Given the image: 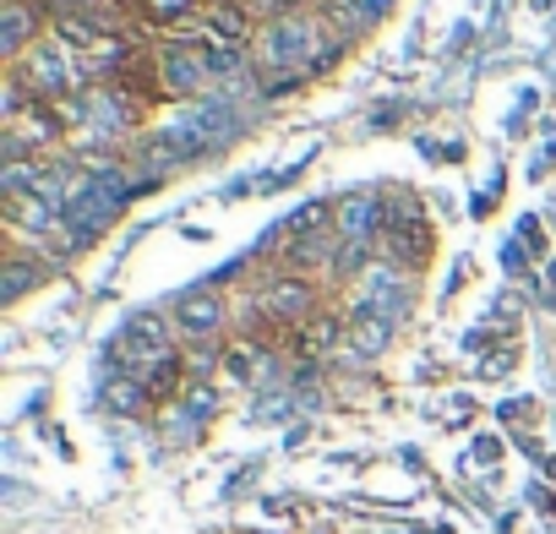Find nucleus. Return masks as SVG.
Segmentation results:
<instances>
[{"mask_svg":"<svg viewBox=\"0 0 556 534\" xmlns=\"http://www.w3.org/2000/svg\"><path fill=\"white\" fill-rule=\"evenodd\" d=\"M256 7H273L278 12V7H295V0H256Z\"/></svg>","mask_w":556,"mask_h":534,"instance_id":"20","label":"nucleus"},{"mask_svg":"<svg viewBox=\"0 0 556 534\" xmlns=\"http://www.w3.org/2000/svg\"><path fill=\"white\" fill-rule=\"evenodd\" d=\"M229 131H235V110H229V104H191V110L169 126V137H175L180 153H207V148H218Z\"/></svg>","mask_w":556,"mask_h":534,"instance_id":"2","label":"nucleus"},{"mask_svg":"<svg viewBox=\"0 0 556 534\" xmlns=\"http://www.w3.org/2000/svg\"><path fill=\"white\" fill-rule=\"evenodd\" d=\"M28 28H34V23H28V12H23V7H12V12H7V39H0V44H7V55H17V44L28 39Z\"/></svg>","mask_w":556,"mask_h":534,"instance_id":"14","label":"nucleus"},{"mask_svg":"<svg viewBox=\"0 0 556 534\" xmlns=\"http://www.w3.org/2000/svg\"><path fill=\"white\" fill-rule=\"evenodd\" d=\"M126 196H131L126 175H88V180H77L72 196H66V224H72L77 234H99V229L126 207Z\"/></svg>","mask_w":556,"mask_h":534,"instance_id":"1","label":"nucleus"},{"mask_svg":"<svg viewBox=\"0 0 556 534\" xmlns=\"http://www.w3.org/2000/svg\"><path fill=\"white\" fill-rule=\"evenodd\" d=\"M251 366H256V355H251L245 344H235V349H229V377H240V382H245V377H251Z\"/></svg>","mask_w":556,"mask_h":534,"instance_id":"18","label":"nucleus"},{"mask_svg":"<svg viewBox=\"0 0 556 534\" xmlns=\"http://www.w3.org/2000/svg\"><path fill=\"white\" fill-rule=\"evenodd\" d=\"M333 339H339V322H312V333H301V349L317 355V349H328Z\"/></svg>","mask_w":556,"mask_h":534,"instance_id":"16","label":"nucleus"},{"mask_svg":"<svg viewBox=\"0 0 556 534\" xmlns=\"http://www.w3.org/2000/svg\"><path fill=\"white\" fill-rule=\"evenodd\" d=\"M164 82H169V88H180V93H191V88L202 82V66H197L191 55L169 50V55H164Z\"/></svg>","mask_w":556,"mask_h":534,"instance_id":"9","label":"nucleus"},{"mask_svg":"<svg viewBox=\"0 0 556 534\" xmlns=\"http://www.w3.org/2000/svg\"><path fill=\"white\" fill-rule=\"evenodd\" d=\"M142 398H148V387H142V382H126V377H115V382L104 387V404H110L115 415H131V409H142Z\"/></svg>","mask_w":556,"mask_h":534,"instance_id":"11","label":"nucleus"},{"mask_svg":"<svg viewBox=\"0 0 556 534\" xmlns=\"http://www.w3.org/2000/svg\"><path fill=\"white\" fill-rule=\"evenodd\" d=\"M312 39H317V28H312L306 17H278V23L262 34V55H267L273 66H301V61L312 55Z\"/></svg>","mask_w":556,"mask_h":534,"instance_id":"3","label":"nucleus"},{"mask_svg":"<svg viewBox=\"0 0 556 534\" xmlns=\"http://www.w3.org/2000/svg\"><path fill=\"white\" fill-rule=\"evenodd\" d=\"M148 12H153V17H186L191 0H148Z\"/></svg>","mask_w":556,"mask_h":534,"instance_id":"19","label":"nucleus"},{"mask_svg":"<svg viewBox=\"0 0 556 534\" xmlns=\"http://www.w3.org/2000/svg\"><path fill=\"white\" fill-rule=\"evenodd\" d=\"M328 213H333L328 202H312V207H301V213L290 218V229H295V234H317V229L328 224Z\"/></svg>","mask_w":556,"mask_h":534,"instance_id":"13","label":"nucleus"},{"mask_svg":"<svg viewBox=\"0 0 556 534\" xmlns=\"http://www.w3.org/2000/svg\"><path fill=\"white\" fill-rule=\"evenodd\" d=\"M34 279H39V267H34V262H12V267H7V295H23Z\"/></svg>","mask_w":556,"mask_h":534,"instance_id":"17","label":"nucleus"},{"mask_svg":"<svg viewBox=\"0 0 556 534\" xmlns=\"http://www.w3.org/2000/svg\"><path fill=\"white\" fill-rule=\"evenodd\" d=\"M121 349H126V360H131V366H159V360H169V328H164L153 312H142V317H131V322H126Z\"/></svg>","mask_w":556,"mask_h":534,"instance_id":"4","label":"nucleus"},{"mask_svg":"<svg viewBox=\"0 0 556 534\" xmlns=\"http://www.w3.org/2000/svg\"><path fill=\"white\" fill-rule=\"evenodd\" d=\"M175 322L186 328V333H213L218 322H224V306H218V295H180V306H175Z\"/></svg>","mask_w":556,"mask_h":534,"instance_id":"5","label":"nucleus"},{"mask_svg":"<svg viewBox=\"0 0 556 534\" xmlns=\"http://www.w3.org/2000/svg\"><path fill=\"white\" fill-rule=\"evenodd\" d=\"M202 28H207L213 39H224V44H240V39L251 34V28H245V12H240V7H207Z\"/></svg>","mask_w":556,"mask_h":534,"instance_id":"7","label":"nucleus"},{"mask_svg":"<svg viewBox=\"0 0 556 534\" xmlns=\"http://www.w3.org/2000/svg\"><path fill=\"white\" fill-rule=\"evenodd\" d=\"M142 387H148V398H169V393L180 387V360H175V355H169V360H159V366L148 371V382H142Z\"/></svg>","mask_w":556,"mask_h":534,"instance_id":"12","label":"nucleus"},{"mask_svg":"<svg viewBox=\"0 0 556 534\" xmlns=\"http://www.w3.org/2000/svg\"><path fill=\"white\" fill-rule=\"evenodd\" d=\"M306 306H312V290L301 279H285V284H273L267 290V312L278 322H306Z\"/></svg>","mask_w":556,"mask_h":534,"instance_id":"6","label":"nucleus"},{"mask_svg":"<svg viewBox=\"0 0 556 534\" xmlns=\"http://www.w3.org/2000/svg\"><path fill=\"white\" fill-rule=\"evenodd\" d=\"M371 218H377V207H371V202H350V207H344V229H355L361 240L371 234Z\"/></svg>","mask_w":556,"mask_h":534,"instance_id":"15","label":"nucleus"},{"mask_svg":"<svg viewBox=\"0 0 556 534\" xmlns=\"http://www.w3.org/2000/svg\"><path fill=\"white\" fill-rule=\"evenodd\" d=\"M45 93H61L66 82H72V72H66V61L61 55H34V72H28Z\"/></svg>","mask_w":556,"mask_h":534,"instance_id":"10","label":"nucleus"},{"mask_svg":"<svg viewBox=\"0 0 556 534\" xmlns=\"http://www.w3.org/2000/svg\"><path fill=\"white\" fill-rule=\"evenodd\" d=\"M388 328H393L388 317H377L371 306H361V317H355V344H361L366 355H377V349L388 344Z\"/></svg>","mask_w":556,"mask_h":534,"instance_id":"8","label":"nucleus"}]
</instances>
